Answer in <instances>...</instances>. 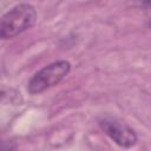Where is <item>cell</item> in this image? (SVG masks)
<instances>
[{"instance_id": "cell-1", "label": "cell", "mask_w": 151, "mask_h": 151, "mask_svg": "<svg viewBox=\"0 0 151 151\" xmlns=\"http://www.w3.org/2000/svg\"><path fill=\"white\" fill-rule=\"evenodd\" d=\"M37 20V11L32 5L21 4L4 14L0 25V37L11 39L31 28Z\"/></svg>"}, {"instance_id": "cell-2", "label": "cell", "mask_w": 151, "mask_h": 151, "mask_svg": "<svg viewBox=\"0 0 151 151\" xmlns=\"http://www.w3.org/2000/svg\"><path fill=\"white\" fill-rule=\"evenodd\" d=\"M71 64L66 60L52 63L38 71L28 81L27 90L31 94H38L60 83L70 72Z\"/></svg>"}, {"instance_id": "cell-3", "label": "cell", "mask_w": 151, "mask_h": 151, "mask_svg": "<svg viewBox=\"0 0 151 151\" xmlns=\"http://www.w3.org/2000/svg\"><path fill=\"white\" fill-rule=\"evenodd\" d=\"M99 126L116 144L122 147H131L137 142L134 131L116 118L104 117L99 120Z\"/></svg>"}, {"instance_id": "cell-4", "label": "cell", "mask_w": 151, "mask_h": 151, "mask_svg": "<svg viewBox=\"0 0 151 151\" xmlns=\"http://www.w3.org/2000/svg\"><path fill=\"white\" fill-rule=\"evenodd\" d=\"M139 2L145 7H151V0H139Z\"/></svg>"}, {"instance_id": "cell-5", "label": "cell", "mask_w": 151, "mask_h": 151, "mask_svg": "<svg viewBox=\"0 0 151 151\" xmlns=\"http://www.w3.org/2000/svg\"><path fill=\"white\" fill-rule=\"evenodd\" d=\"M149 25H150V27H151V20H150V22H149Z\"/></svg>"}]
</instances>
